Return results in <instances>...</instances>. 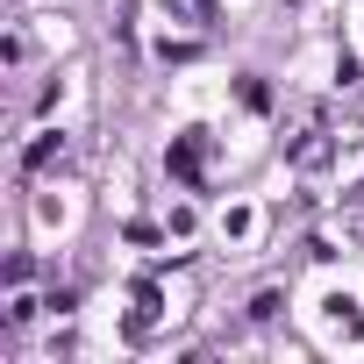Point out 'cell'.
Segmentation results:
<instances>
[{
    "label": "cell",
    "instance_id": "cell-1",
    "mask_svg": "<svg viewBox=\"0 0 364 364\" xmlns=\"http://www.w3.org/2000/svg\"><path fill=\"white\" fill-rule=\"evenodd\" d=\"M164 164H171V178H186V186H200V164H208V136H200V129H186V136H171Z\"/></svg>",
    "mask_w": 364,
    "mask_h": 364
},
{
    "label": "cell",
    "instance_id": "cell-3",
    "mask_svg": "<svg viewBox=\"0 0 364 364\" xmlns=\"http://www.w3.org/2000/svg\"><path fill=\"white\" fill-rule=\"evenodd\" d=\"M178 8H186V15H193V22H208V0H178Z\"/></svg>",
    "mask_w": 364,
    "mask_h": 364
},
{
    "label": "cell",
    "instance_id": "cell-2",
    "mask_svg": "<svg viewBox=\"0 0 364 364\" xmlns=\"http://www.w3.org/2000/svg\"><path fill=\"white\" fill-rule=\"evenodd\" d=\"M50 157H65V136H58V129H50V136H36V143H29V157H22V164H29V171H43V164H50Z\"/></svg>",
    "mask_w": 364,
    "mask_h": 364
}]
</instances>
